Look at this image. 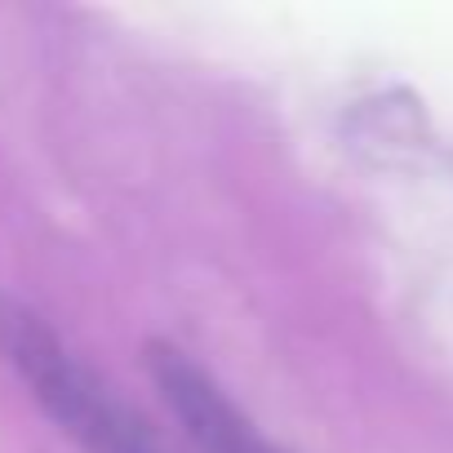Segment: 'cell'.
Masks as SVG:
<instances>
[{
	"mask_svg": "<svg viewBox=\"0 0 453 453\" xmlns=\"http://www.w3.org/2000/svg\"><path fill=\"white\" fill-rule=\"evenodd\" d=\"M0 351L36 404L85 453H165L142 418L32 307L0 298Z\"/></svg>",
	"mask_w": 453,
	"mask_h": 453,
	"instance_id": "cell-1",
	"label": "cell"
},
{
	"mask_svg": "<svg viewBox=\"0 0 453 453\" xmlns=\"http://www.w3.org/2000/svg\"><path fill=\"white\" fill-rule=\"evenodd\" d=\"M147 365L165 404L173 409V418L200 453H280L187 351L156 342Z\"/></svg>",
	"mask_w": 453,
	"mask_h": 453,
	"instance_id": "cell-2",
	"label": "cell"
}]
</instances>
